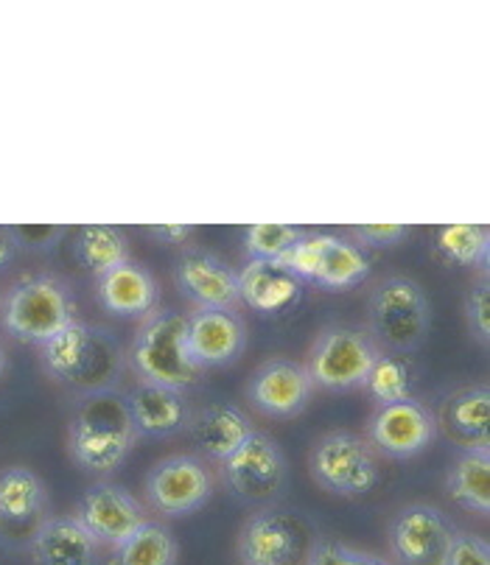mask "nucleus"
<instances>
[{
  "label": "nucleus",
  "mask_w": 490,
  "mask_h": 565,
  "mask_svg": "<svg viewBox=\"0 0 490 565\" xmlns=\"http://www.w3.org/2000/svg\"><path fill=\"white\" fill-rule=\"evenodd\" d=\"M40 361L56 384L82 397L116 390L124 373V350L104 328L73 319L56 337L40 344Z\"/></svg>",
  "instance_id": "1"
},
{
  "label": "nucleus",
  "mask_w": 490,
  "mask_h": 565,
  "mask_svg": "<svg viewBox=\"0 0 490 565\" xmlns=\"http://www.w3.org/2000/svg\"><path fill=\"white\" fill-rule=\"evenodd\" d=\"M138 443L127 401L116 390L96 392L79 403L67 426V451L87 473H113Z\"/></svg>",
  "instance_id": "2"
},
{
  "label": "nucleus",
  "mask_w": 490,
  "mask_h": 565,
  "mask_svg": "<svg viewBox=\"0 0 490 565\" xmlns=\"http://www.w3.org/2000/svg\"><path fill=\"white\" fill-rule=\"evenodd\" d=\"M185 333V313L169 306H158L140 317L132 344H129V359H132L138 381L169 386L177 392L200 384L202 370L188 355Z\"/></svg>",
  "instance_id": "3"
},
{
  "label": "nucleus",
  "mask_w": 490,
  "mask_h": 565,
  "mask_svg": "<svg viewBox=\"0 0 490 565\" xmlns=\"http://www.w3.org/2000/svg\"><path fill=\"white\" fill-rule=\"evenodd\" d=\"M370 337L390 353H415L432 333V302L409 275H387L368 297Z\"/></svg>",
  "instance_id": "4"
},
{
  "label": "nucleus",
  "mask_w": 490,
  "mask_h": 565,
  "mask_svg": "<svg viewBox=\"0 0 490 565\" xmlns=\"http://www.w3.org/2000/svg\"><path fill=\"white\" fill-rule=\"evenodd\" d=\"M76 319V300L65 280L54 275H31L20 280L3 300L0 322L18 342L45 344Z\"/></svg>",
  "instance_id": "5"
},
{
  "label": "nucleus",
  "mask_w": 490,
  "mask_h": 565,
  "mask_svg": "<svg viewBox=\"0 0 490 565\" xmlns=\"http://www.w3.org/2000/svg\"><path fill=\"white\" fill-rule=\"evenodd\" d=\"M382 353L384 350L368 331L345 322H331L320 328L315 342L309 344L303 367L315 390L351 392L362 390Z\"/></svg>",
  "instance_id": "6"
},
{
  "label": "nucleus",
  "mask_w": 490,
  "mask_h": 565,
  "mask_svg": "<svg viewBox=\"0 0 490 565\" xmlns=\"http://www.w3.org/2000/svg\"><path fill=\"white\" fill-rule=\"evenodd\" d=\"M309 476L317 488L339 499H362L382 481V468L362 434L326 431L309 451Z\"/></svg>",
  "instance_id": "7"
},
{
  "label": "nucleus",
  "mask_w": 490,
  "mask_h": 565,
  "mask_svg": "<svg viewBox=\"0 0 490 565\" xmlns=\"http://www.w3.org/2000/svg\"><path fill=\"white\" fill-rule=\"evenodd\" d=\"M278 266L297 280H311L328 291H351L370 275V260L362 249L353 241L328 233H306Z\"/></svg>",
  "instance_id": "8"
},
{
  "label": "nucleus",
  "mask_w": 490,
  "mask_h": 565,
  "mask_svg": "<svg viewBox=\"0 0 490 565\" xmlns=\"http://www.w3.org/2000/svg\"><path fill=\"white\" fill-rule=\"evenodd\" d=\"M146 501L166 518L194 515L211 501L213 473L205 459L191 454H171L146 473Z\"/></svg>",
  "instance_id": "9"
},
{
  "label": "nucleus",
  "mask_w": 490,
  "mask_h": 565,
  "mask_svg": "<svg viewBox=\"0 0 490 565\" xmlns=\"http://www.w3.org/2000/svg\"><path fill=\"white\" fill-rule=\"evenodd\" d=\"M219 468L233 495L247 504H267L278 499L286 484L284 451L267 431L258 428Z\"/></svg>",
  "instance_id": "10"
},
{
  "label": "nucleus",
  "mask_w": 490,
  "mask_h": 565,
  "mask_svg": "<svg viewBox=\"0 0 490 565\" xmlns=\"http://www.w3.org/2000/svg\"><path fill=\"white\" fill-rule=\"evenodd\" d=\"M435 412L415 397L375 406L373 415L368 417V426H364L368 446L390 459L418 457L435 443Z\"/></svg>",
  "instance_id": "11"
},
{
  "label": "nucleus",
  "mask_w": 490,
  "mask_h": 565,
  "mask_svg": "<svg viewBox=\"0 0 490 565\" xmlns=\"http://www.w3.org/2000/svg\"><path fill=\"white\" fill-rule=\"evenodd\" d=\"M244 397L260 415L289 420L309 409L315 384L306 373L303 361L273 355L253 370L247 386H244Z\"/></svg>",
  "instance_id": "12"
},
{
  "label": "nucleus",
  "mask_w": 490,
  "mask_h": 565,
  "mask_svg": "<svg viewBox=\"0 0 490 565\" xmlns=\"http://www.w3.org/2000/svg\"><path fill=\"white\" fill-rule=\"evenodd\" d=\"M457 532L448 518L426 501L401 507L390 526V548L404 565H443Z\"/></svg>",
  "instance_id": "13"
},
{
  "label": "nucleus",
  "mask_w": 490,
  "mask_h": 565,
  "mask_svg": "<svg viewBox=\"0 0 490 565\" xmlns=\"http://www.w3.org/2000/svg\"><path fill=\"white\" fill-rule=\"evenodd\" d=\"M73 518L82 523V530L98 546L109 548L121 546L132 532H138L149 521L140 501L129 490L109 484V481H102V484H93L90 490H85Z\"/></svg>",
  "instance_id": "14"
},
{
  "label": "nucleus",
  "mask_w": 490,
  "mask_h": 565,
  "mask_svg": "<svg viewBox=\"0 0 490 565\" xmlns=\"http://www.w3.org/2000/svg\"><path fill=\"white\" fill-rule=\"evenodd\" d=\"M185 326L188 355L202 373L236 364L247 348V326L231 308H194L185 317Z\"/></svg>",
  "instance_id": "15"
},
{
  "label": "nucleus",
  "mask_w": 490,
  "mask_h": 565,
  "mask_svg": "<svg viewBox=\"0 0 490 565\" xmlns=\"http://www.w3.org/2000/svg\"><path fill=\"white\" fill-rule=\"evenodd\" d=\"M236 554L242 565H295L306 557L300 526L284 512H255L238 530Z\"/></svg>",
  "instance_id": "16"
},
{
  "label": "nucleus",
  "mask_w": 490,
  "mask_h": 565,
  "mask_svg": "<svg viewBox=\"0 0 490 565\" xmlns=\"http://www.w3.org/2000/svg\"><path fill=\"white\" fill-rule=\"evenodd\" d=\"M174 286L194 308H231L238 300V275L211 253H185L174 264Z\"/></svg>",
  "instance_id": "17"
},
{
  "label": "nucleus",
  "mask_w": 490,
  "mask_h": 565,
  "mask_svg": "<svg viewBox=\"0 0 490 565\" xmlns=\"http://www.w3.org/2000/svg\"><path fill=\"white\" fill-rule=\"evenodd\" d=\"M437 431L446 434L462 451L490 448V390L488 384H468L448 392L435 415Z\"/></svg>",
  "instance_id": "18"
},
{
  "label": "nucleus",
  "mask_w": 490,
  "mask_h": 565,
  "mask_svg": "<svg viewBox=\"0 0 490 565\" xmlns=\"http://www.w3.org/2000/svg\"><path fill=\"white\" fill-rule=\"evenodd\" d=\"M124 401H127L135 431L146 434V437H171V434L182 431L191 417L185 392L149 384V381H135Z\"/></svg>",
  "instance_id": "19"
},
{
  "label": "nucleus",
  "mask_w": 490,
  "mask_h": 565,
  "mask_svg": "<svg viewBox=\"0 0 490 565\" xmlns=\"http://www.w3.org/2000/svg\"><path fill=\"white\" fill-rule=\"evenodd\" d=\"M185 428L202 457L216 465H222L255 431L249 417L233 403H207L205 409L191 412Z\"/></svg>",
  "instance_id": "20"
},
{
  "label": "nucleus",
  "mask_w": 490,
  "mask_h": 565,
  "mask_svg": "<svg viewBox=\"0 0 490 565\" xmlns=\"http://www.w3.org/2000/svg\"><path fill=\"white\" fill-rule=\"evenodd\" d=\"M238 275V300L249 311L269 317V313H284L303 300V280L278 264H264V260H247Z\"/></svg>",
  "instance_id": "21"
},
{
  "label": "nucleus",
  "mask_w": 490,
  "mask_h": 565,
  "mask_svg": "<svg viewBox=\"0 0 490 565\" xmlns=\"http://www.w3.org/2000/svg\"><path fill=\"white\" fill-rule=\"evenodd\" d=\"M98 302L104 311L113 317H146V313L158 308L160 289L152 271L143 269L135 260L116 266L113 271L98 277Z\"/></svg>",
  "instance_id": "22"
},
{
  "label": "nucleus",
  "mask_w": 490,
  "mask_h": 565,
  "mask_svg": "<svg viewBox=\"0 0 490 565\" xmlns=\"http://www.w3.org/2000/svg\"><path fill=\"white\" fill-rule=\"evenodd\" d=\"M98 543L73 515L45 518L31 537L34 565H93Z\"/></svg>",
  "instance_id": "23"
},
{
  "label": "nucleus",
  "mask_w": 490,
  "mask_h": 565,
  "mask_svg": "<svg viewBox=\"0 0 490 565\" xmlns=\"http://www.w3.org/2000/svg\"><path fill=\"white\" fill-rule=\"evenodd\" d=\"M49 504L43 479L25 465H12L0 470V530H23L45 521L43 512Z\"/></svg>",
  "instance_id": "24"
},
{
  "label": "nucleus",
  "mask_w": 490,
  "mask_h": 565,
  "mask_svg": "<svg viewBox=\"0 0 490 565\" xmlns=\"http://www.w3.org/2000/svg\"><path fill=\"white\" fill-rule=\"evenodd\" d=\"M446 493L460 510L473 515L490 512V448L460 451L446 473Z\"/></svg>",
  "instance_id": "25"
},
{
  "label": "nucleus",
  "mask_w": 490,
  "mask_h": 565,
  "mask_svg": "<svg viewBox=\"0 0 490 565\" xmlns=\"http://www.w3.org/2000/svg\"><path fill=\"white\" fill-rule=\"evenodd\" d=\"M73 253H76V260L96 277L132 260L129 258L127 233L121 227H113V224H85V227H79L76 241H73Z\"/></svg>",
  "instance_id": "26"
},
{
  "label": "nucleus",
  "mask_w": 490,
  "mask_h": 565,
  "mask_svg": "<svg viewBox=\"0 0 490 565\" xmlns=\"http://www.w3.org/2000/svg\"><path fill=\"white\" fill-rule=\"evenodd\" d=\"M435 253L448 266L484 269L490 255L488 224H446L437 230Z\"/></svg>",
  "instance_id": "27"
},
{
  "label": "nucleus",
  "mask_w": 490,
  "mask_h": 565,
  "mask_svg": "<svg viewBox=\"0 0 490 565\" xmlns=\"http://www.w3.org/2000/svg\"><path fill=\"white\" fill-rule=\"evenodd\" d=\"M174 535L155 521H146L138 532L127 537L121 546L113 548L109 565H177Z\"/></svg>",
  "instance_id": "28"
},
{
  "label": "nucleus",
  "mask_w": 490,
  "mask_h": 565,
  "mask_svg": "<svg viewBox=\"0 0 490 565\" xmlns=\"http://www.w3.org/2000/svg\"><path fill=\"white\" fill-rule=\"evenodd\" d=\"M415 370L409 361L398 353H382L375 359L368 381L362 390L375 401V406H387V403L409 401L415 390Z\"/></svg>",
  "instance_id": "29"
},
{
  "label": "nucleus",
  "mask_w": 490,
  "mask_h": 565,
  "mask_svg": "<svg viewBox=\"0 0 490 565\" xmlns=\"http://www.w3.org/2000/svg\"><path fill=\"white\" fill-rule=\"evenodd\" d=\"M306 230L295 224H253L244 230V253L249 260L280 264L303 241Z\"/></svg>",
  "instance_id": "30"
},
{
  "label": "nucleus",
  "mask_w": 490,
  "mask_h": 565,
  "mask_svg": "<svg viewBox=\"0 0 490 565\" xmlns=\"http://www.w3.org/2000/svg\"><path fill=\"white\" fill-rule=\"evenodd\" d=\"M462 322L473 344L488 348L490 344V280L488 271L471 280V286L462 295Z\"/></svg>",
  "instance_id": "31"
},
{
  "label": "nucleus",
  "mask_w": 490,
  "mask_h": 565,
  "mask_svg": "<svg viewBox=\"0 0 490 565\" xmlns=\"http://www.w3.org/2000/svg\"><path fill=\"white\" fill-rule=\"evenodd\" d=\"M303 565H393L390 559L379 557L373 552H362L356 546H348L333 537H322V541L311 543L306 548Z\"/></svg>",
  "instance_id": "32"
},
{
  "label": "nucleus",
  "mask_w": 490,
  "mask_h": 565,
  "mask_svg": "<svg viewBox=\"0 0 490 565\" xmlns=\"http://www.w3.org/2000/svg\"><path fill=\"white\" fill-rule=\"evenodd\" d=\"M412 230L406 224H393V222H379V224H356L351 227L353 244L359 249H390L398 247L401 241L409 235Z\"/></svg>",
  "instance_id": "33"
},
{
  "label": "nucleus",
  "mask_w": 490,
  "mask_h": 565,
  "mask_svg": "<svg viewBox=\"0 0 490 565\" xmlns=\"http://www.w3.org/2000/svg\"><path fill=\"white\" fill-rule=\"evenodd\" d=\"M443 565H490L488 541L471 532H457Z\"/></svg>",
  "instance_id": "34"
},
{
  "label": "nucleus",
  "mask_w": 490,
  "mask_h": 565,
  "mask_svg": "<svg viewBox=\"0 0 490 565\" xmlns=\"http://www.w3.org/2000/svg\"><path fill=\"white\" fill-rule=\"evenodd\" d=\"M7 230L12 235L14 247L25 249H51L65 235V227H60V224H20V227Z\"/></svg>",
  "instance_id": "35"
},
{
  "label": "nucleus",
  "mask_w": 490,
  "mask_h": 565,
  "mask_svg": "<svg viewBox=\"0 0 490 565\" xmlns=\"http://www.w3.org/2000/svg\"><path fill=\"white\" fill-rule=\"evenodd\" d=\"M146 233L152 235L158 244H163V247H171V249L191 247L196 238L194 224H152V227H146Z\"/></svg>",
  "instance_id": "36"
},
{
  "label": "nucleus",
  "mask_w": 490,
  "mask_h": 565,
  "mask_svg": "<svg viewBox=\"0 0 490 565\" xmlns=\"http://www.w3.org/2000/svg\"><path fill=\"white\" fill-rule=\"evenodd\" d=\"M14 253H18V247H14L12 235H9L7 227H0V269L12 264Z\"/></svg>",
  "instance_id": "37"
},
{
  "label": "nucleus",
  "mask_w": 490,
  "mask_h": 565,
  "mask_svg": "<svg viewBox=\"0 0 490 565\" xmlns=\"http://www.w3.org/2000/svg\"><path fill=\"white\" fill-rule=\"evenodd\" d=\"M3 370H7V350L0 348V375H3Z\"/></svg>",
  "instance_id": "38"
}]
</instances>
